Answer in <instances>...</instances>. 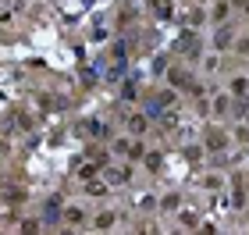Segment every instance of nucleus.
Masks as SVG:
<instances>
[{
    "label": "nucleus",
    "instance_id": "f257e3e1",
    "mask_svg": "<svg viewBox=\"0 0 249 235\" xmlns=\"http://www.w3.org/2000/svg\"><path fill=\"white\" fill-rule=\"evenodd\" d=\"M199 143H203V150H207V153L217 157V153H224V150L231 146V136H228L221 125H207V128H203V139H199Z\"/></svg>",
    "mask_w": 249,
    "mask_h": 235
},
{
    "label": "nucleus",
    "instance_id": "f03ea898",
    "mask_svg": "<svg viewBox=\"0 0 249 235\" xmlns=\"http://www.w3.org/2000/svg\"><path fill=\"white\" fill-rule=\"evenodd\" d=\"M235 36H239V32H235V25H231V21H221V25L213 29L210 47L217 50V54H228V50H231V43H235Z\"/></svg>",
    "mask_w": 249,
    "mask_h": 235
},
{
    "label": "nucleus",
    "instance_id": "7ed1b4c3",
    "mask_svg": "<svg viewBox=\"0 0 249 235\" xmlns=\"http://www.w3.org/2000/svg\"><path fill=\"white\" fill-rule=\"evenodd\" d=\"M61 225H64V228H86V225H89V210L78 207V203H68V207L61 210Z\"/></svg>",
    "mask_w": 249,
    "mask_h": 235
},
{
    "label": "nucleus",
    "instance_id": "20e7f679",
    "mask_svg": "<svg viewBox=\"0 0 249 235\" xmlns=\"http://www.w3.org/2000/svg\"><path fill=\"white\" fill-rule=\"evenodd\" d=\"M164 78H167V86H171V89H178V93H185V89L192 86V75H189V68H182V64H167Z\"/></svg>",
    "mask_w": 249,
    "mask_h": 235
},
{
    "label": "nucleus",
    "instance_id": "39448f33",
    "mask_svg": "<svg viewBox=\"0 0 249 235\" xmlns=\"http://www.w3.org/2000/svg\"><path fill=\"white\" fill-rule=\"evenodd\" d=\"M104 182H107V185H124V182H132V167H128V164L121 167V164L110 161V164L104 167Z\"/></svg>",
    "mask_w": 249,
    "mask_h": 235
},
{
    "label": "nucleus",
    "instance_id": "423d86ee",
    "mask_svg": "<svg viewBox=\"0 0 249 235\" xmlns=\"http://www.w3.org/2000/svg\"><path fill=\"white\" fill-rule=\"evenodd\" d=\"M124 128H128V136H146V132H150V114H146V110H135V114L124 118Z\"/></svg>",
    "mask_w": 249,
    "mask_h": 235
},
{
    "label": "nucleus",
    "instance_id": "0eeeda50",
    "mask_svg": "<svg viewBox=\"0 0 249 235\" xmlns=\"http://www.w3.org/2000/svg\"><path fill=\"white\" fill-rule=\"evenodd\" d=\"M231 104H235V96H231V93H221V96H213V107H210V114H213V118H228V114H231Z\"/></svg>",
    "mask_w": 249,
    "mask_h": 235
},
{
    "label": "nucleus",
    "instance_id": "6e6552de",
    "mask_svg": "<svg viewBox=\"0 0 249 235\" xmlns=\"http://www.w3.org/2000/svg\"><path fill=\"white\" fill-rule=\"evenodd\" d=\"M89 225H93L96 232H107V228H114V225H118V214H114V210H100V214L89 221Z\"/></svg>",
    "mask_w": 249,
    "mask_h": 235
},
{
    "label": "nucleus",
    "instance_id": "1a4fd4ad",
    "mask_svg": "<svg viewBox=\"0 0 249 235\" xmlns=\"http://www.w3.org/2000/svg\"><path fill=\"white\" fill-rule=\"evenodd\" d=\"M100 171H104V167H100V164H93L89 157H82V164H75V175L82 178V182H89V178H96Z\"/></svg>",
    "mask_w": 249,
    "mask_h": 235
},
{
    "label": "nucleus",
    "instance_id": "9d476101",
    "mask_svg": "<svg viewBox=\"0 0 249 235\" xmlns=\"http://www.w3.org/2000/svg\"><path fill=\"white\" fill-rule=\"evenodd\" d=\"M182 157H185L189 164H203L207 150H203V143H185V146H182Z\"/></svg>",
    "mask_w": 249,
    "mask_h": 235
},
{
    "label": "nucleus",
    "instance_id": "9b49d317",
    "mask_svg": "<svg viewBox=\"0 0 249 235\" xmlns=\"http://www.w3.org/2000/svg\"><path fill=\"white\" fill-rule=\"evenodd\" d=\"M228 15H231V0H217V4L210 7V21H213V25L228 21Z\"/></svg>",
    "mask_w": 249,
    "mask_h": 235
},
{
    "label": "nucleus",
    "instance_id": "f8f14e48",
    "mask_svg": "<svg viewBox=\"0 0 249 235\" xmlns=\"http://www.w3.org/2000/svg\"><path fill=\"white\" fill-rule=\"evenodd\" d=\"M175 217H178V228H199V214H196V210H182V207H178L175 210Z\"/></svg>",
    "mask_w": 249,
    "mask_h": 235
},
{
    "label": "nucleus",
    "instance_id": "ddd939ff",
    "mask_svg": "<svg viewBox=\"0 0 249 235\" xmlns=\"http://www.w3.org/2000/svg\"><path fill=\"white\" fill-rule=\"evenodd\" d=\"M228 93L231 96H249V78L246 75H231L228 78Z\"/></svg>",
    "mask_w": 249,
    "mask_h": 235
},
{
    "label": "nucleus",
    "instance_id": "4468645a",
    "mask_svg": "<svg viewBox=\"0 0 249 235\" xmlns=\"http://www.w3.org/2000/svg\"><path fill=\"white\" fill-rule=\"evenodd\" d=\"M142 167H146V171H160V167H164V153L160 150H146L142 153Z\"/></svg>",
    "mask_w": 249,
    "mask_h": 235
},
{
    "label": "nucleus",
    "instance_id": "2eb2a0df",
    "mask_svg": "<svg viewBox=\"0 0 249 235\" xmlns=\"http://www.w3.org/2000/svg\"><path fill=\"white\" fill-rule=\"evenodd\" d=\"M182 21H185V25H189V29H199V25H203V21H207V15H203V7L196 4V7H189V11H185V15H182Z\"/></svg>",
    "mask_w": 249,
    "mask_h": 235
},
{
    "label": "nucleus",
    "instance_id": "dca6fc26",
    "mask_svg": "<svg viewBox=\"0 0 249 235\" xmlns=\"http://www.w3.org/2000/svg\"><path fill=\"white\" fill-rule=\"evenodd\" d=\"M160 207L167 210V214H175V210L182 207V193H178V189H171V193H167V196L160 199Z\"/></svg>",
    "mask_w": 249,
    "mask_h": 235
},
{
    "label": "nucleus",
    "instance_id": "f3484780",
    "mask_svg": "<svg viewBox=\"0 0 249 235\" xmlns=\"http://www.w3.org/2000/svg\"><path fill=\"white\" fill-rule=\"evenodd\" d=\"M61 196H53V199H47V207H43V214H47V221H61Z\"/></svg>",
    "mask_w": 249,
    "mask_h": 235
},
{
    "label": "nucleus",
    "instance_id": "a211bd4d",
    "mask_svg": "<svg viewBox=\"0 0 249 235\" xmlns=\"http://www.w3.org/2000/svg\"><path fill=\"white\" fill-rule=\"evenodd\" d=\"M18 228L25 235H36V232H43V217H25V221H18Z\"/></svg>",
    "mask_w": 249,
    "mask_h": 235
},
{
    "label": "nucleus",
    "instance_id": "6ab92c4d",
    "mask_svg": "<svg viewBox=\"0 0 249 235\" xmlns=\"http://www.w3.org/2000/svg\"><path fill=\"white\" fill-rule=\"evenodd\" d=\"M128 143H132V139H124V136L110 139V157H124V153H128Z\"/></svg>",
    "mask_w": 249,
    "mask_h": 235
},
{
    "label": "nucleus",
    "instance_id": "aec40b11",
    "mask_svg": "<svg viewBox=\"0 0 249 235\" xmlns=\"http://www.w3.org/2000/svg\"><path fill=\"white\" fill-rule=\"evenodd\" d=\"M142 153H146V146L139 143V136H135V139L128 143V153H124V157H128V161H142Z\"/></svg>",
    "mask_w": 249,
    "mask_h": 235
},
{
    "label": "nucleus",
    "instance_id": "412c9836",
    "mask_svg": "<svg viewBox=\"0 0 249 235\" xmlns=\"http://www.w3.org/2000/svg\"><path fill=\"white\" fill-rule=\"evenodd\" d=\"M231 50L239 54V57H249V36H235V43H231Z\"/></svg>",
    "mask_w": 249,
    "mask_h": 235
},
{
    "label": "nucleus",
    "instance_id": "4be33fe9",
    "mask_svg": "<svg viewBox=\"0 0 249 235\" xmlns=\"http://www.w3.org/2000/svg\"><path fill=\"white\" fill-rule=\"evenodd\" d=\"M221 185H224V178H221V175H207V178H203V189H210V193H217Z\"/></svg>",
    "mask_w": 249,
    "mask_h": 235
},
{
    "label": "nucleus",
    "instance_id": "5701e85b",
    "mask_svg": "<svg viewBox=\"0 0 249 235\" xmlns=\"http://www.w3.org/2000/svg\"><path fill=\"white\" fill-rule=\"evenodd\" d=\"M231 139H235V143H242V146H249V125H239Z\"/></svg>",
    "mask_w": 249,
    "mask_h": 235
},
{
    "label": "nucleus",
    "instance_id": "b1692460",
    "mask_svg": "<svg viewBox=\"0 0 249 235\" xmlns=\"http://www.w3.org/2000/svg\"><path fill=\"white\" fill-rule=\"evenodd\" d=\"M167 64H171V61H167L164 54H160V57L153 61V75H164V72H167Z\"/></svg>",
    "mask_w": 249,
    "mask_h": 235
},
{
    "label": "nucleus",
    "instance_id": "393cba45",
    "mask_svg": "<svg viewBox=\"0 0 249 235\" xmlns=\"http://www.w3.org/2000/svg\"><path fill=\"white\" fill-rule=\"evenodd\" d=\"M121 96H124V100H139V93H135V86H132V82H124V86H121Z\"/></svg>",
    "mask_w": 249,
    "mask_h": 235
},
{
    "label": "nucleus",
    "instance_id": "a878e982",
    "mask_svg": "<svg viewBox=\"0 0 249 235\" xmlns=\"http://www.w3.org/2000/svg\"><path fill=\"white\" fill-rule=\"evenodd\" d=\"M203 72H207V75L217 72V57H203Z\"/></svg>",
    "mask_w": 249,
    "mask_h": 235
},
{
    "label": "nucleus",
    "instance_id": "bb28decb",
    "mask_svg": "<svg viewBox=\"0 0 249 235\" xmlns=\"http://www.w3.org/2000/svg\"><path fill=\"white\" fill-rule=\"evenodd\" d=\"M114 57H128V43H114Z\"/></svg>",
    "mask_w": 249,
    "mask_h": 235
},
{
    "label": "nucleus",
    "instance_id": "cd10ccee",
    "mask_svg": "<svg viewBox=\"0 0 249 235\" xmlns=\"http://www.w3.org/2000/svg\"><path fill=\"white\" fill-rule=\"evenodd\" d=\"M231 4H235V7H242V15L249 18V0H231Z\"/></svg>",
    "mask_w": 249,
    "mask_h": 235
},
{
    "label": "nucleus",
    "instance_id": "c85d7f7f",
    "mask_svg": "<svg viewBox=\"0 0 249 235\" xmlns=\"http://www.w3.org/2000/svg\"><path fill=\"white\" fill-rule=\"evenodd\" d=\"M4 146H7V143H4V139H0V150H4Z\"/></svg>",
    "mask_w": 249,
    "mask_h": 235
},
{
    "label": "nucleus",
    "instance_id": "c756f323",
    "mask_svg": "<svg viewBox=\"0 0 249 235\" xmlns=\"http://www.w3.org/2000/svg\"><path fill=\"white\" fill-rule=\"evenodd\" d=\"M196 4H207V0H196Z\"/></svg>",
    "mask_w": 249,
    "mask_h": 235
},
{
    "label": "nucleus",
    "instance_id": "7c9ffc66",
    "mask_svg": "<svg viewBox=\"0 0 249 235\" xmlns=\"http://www.w3.org/2000/svg\"><path fill=\"white\" fill-rule=\"evenodd\" d=\"M246 100H249V96H246Z\"/></svg>",
    "mask_w": 249,
    "mask_h": 235
}]
</instances>
